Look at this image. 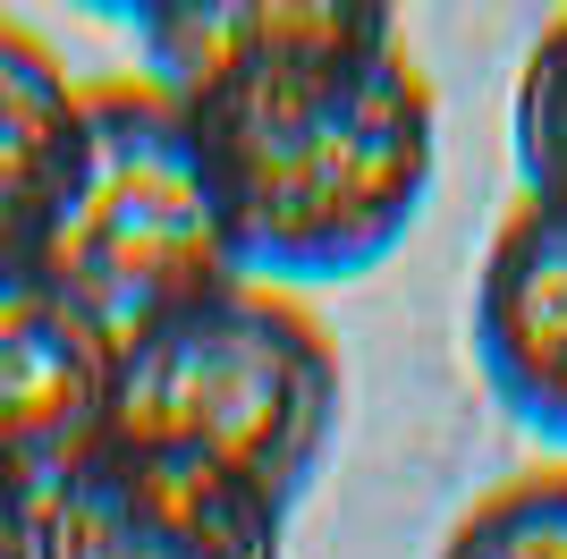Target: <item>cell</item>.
I'll return each instance as SVG.
<instances>
[{"label": "cell", "instance_id": "52a82bcc", "mask_svg": "<svg viewBox=\"0 0 567 559\" xmlns=\"http://www.w3.org/2000/svg\"><path fill=\"white\" fill-rule=\"evenodd\" d=\"M76 102H85V77L60 69L43 34L0 18V263H34L43 246L76 162Z\"/></svg>", "mask_w": 567, "mask_h": 559}, {"label": "cell", "instance_id": "8992f818", "mask_svg": "<svg viewBox=\"0 0 567 559\" xmlns=\"http://www.w3.org/2000/svg\"><path fill=\"white\" fill-rule=\"evenodd\" d=\"M474 356L499 407L567 441V212L508 204L474 272Z\"/></svg>", "mask_w": 567, "mask_h": 559}, {"label": "cell", "instance_id": "3957f363", "mask_svg": "<svg viewBox=\"0 0 567 559\" xmlns=\"http://www.w3.org/2000/svg\"><path fill=\"white\" fill-rule=\"evenodd\" d=\"M34 272L76 297L111 339L246 280L220 179L195 119L153 77H85L76 162L34 246Z\"/></svg>", "mask_w": 567, "mask_h": 559}, {"label": "cell", "instance_id": "7a4b0ae2", "mask_svg": "<svg viewBox=\"0 0 567 559\" xmlns=\"http://www.w3.org/2000/svg\"><path fill=\"white\" fill-rule=\"evenodd\" d=\"M339 407H348V373L313 305L271 280H229L118 339L102 441L195 458L297 509L331 466Z\"/></svg>", "mask_w": 567, "mask_h": 559}, {"label": "cell", "instance_id": "30bf717a", "mask_svg": "<svg viewBox=\"0 0 567 559\" xmlns=\"http://www.w3.org/2000/svg\"><path fill=\"white\" fill-rule=\"evenodd\" d=\"M0 559H34V517H25V500H9V491H0Z\"/></svg>", "mask_w": 567, "mask_h": 559}, {"label": "cell", "instance_id": "ba28073f", "mask_svg": "<svg viewBox=\"0 0 567 559\" xmlns=\"http://www.w3.org/2000/svg\"><path fill=\"white\" fill-rule=\"evenodd\" d=\"M441 559H567V458L499 475L450 526Z\"/></svg>", "mask_w": 567, "mask_h": 559}, {"label": "cell", "instance_id": "6da1fadb", "mask_svg": "<svg viewBox=\"0 0 567 559\" xmlns=\"http://www.w3.org/2000/svg\"><path fill=\"white\" fill-rule=\"evenodd\" d=\"M144 77L178 93L220 179L246 280L373 272L432 195L441 102L373 0L136 9Z\"/></svg>", "mask_w": 567, "mask_h": 559}, {"label": "cell", "instance_id": "277c9868", "mask_svg": "<svg viewBox=\"0 0 567 559\" xmlns=\"http://www.w3.org/2000/svg\"><path fill=\"white\" fill-rule=\"evenodd\" d=\"M34 559H280L288 509L195 458L94 441L34 500Z\"/></svg>", "mask_w": 567, "mask_h": 559}, {"label": "cell", "instance_id": "5b68a950", "mask_svg": "<svg viewBox=\"0 0 567 559\" xmlns=\"http://www.w3.org/2000/svg\"><path fill=\"white\" fill-rule=\"evenodd\" d=\"M118 339L34 263H0V491L43 500L111 433Z\"/></svg>", "mask_w": 567, "mask_h": 559}, {"label": "cell", "instance_id": "9c48e42d", "mask_svg": "<svg viewBox=\"0 0 567 559\" xmlns=\"http://www.w3.org/2000/svg\"><path fill=\"white\" fill-rule=\"evenodd\" d=\"M508 144H517V186L525 204L567 212V9L534 34L508 102Z\"/></svg>", "mask_w": 567, "mask_h": 559}]
</instances>
